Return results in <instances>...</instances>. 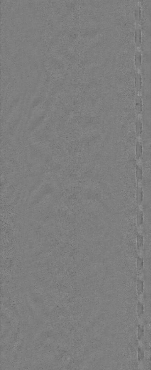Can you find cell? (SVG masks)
<instances>
[{"label": "cell", "mask_w": 151, "mask_h": 370, "mask_svg": "<svg viewBox=\"0 0 151 370\" xmlns=\"http://www.w3.org/2000/svg\"><path fill=\"white\" fill-rule=\"evenodd\" d=\"M136 132L137 139H142V123L141 115L137 116L136 122Z\"/></svg>", "instance_id": "cell-1"}, {"label": "cell", "mask_w": 151, "mask_h": 370, "mask_svg": "<svg viewBox=\"0 0 151 370\" xmlns=\"http://www.w3.org/2000/svg\"><path fill=\"white\" fill-rule=\"evenodd\" d=\"M142 95L137 94L135 100V109L137 116L141 115L142 110Z\"/></svg>", "instance_id": "cell-2"}, {"label": "cell", "mask_w": 151, "mask_h": 370, "mask_svg": "<svg viewBox=\"0 0 151 370\" xmlns=\"http://www.w3.org/2000/svg\"><path fill=\"white\" fill-rule=\"evenodd\" d=\"M142 139H137L136 145V157L138 160L142 157Z\"/></svg>", "instance_id": "cell-3"}, {"label": "cell", "mask_w": 151, "mask_h": 370, "mask_svg": "<svg viewBox=\"0 0 151 370\" xmlns=\"http://www.w3.org/2000/svg\"><path fill=\"white\" fill-rule=\"evenodd\" d=\"M142 77L138 73L136 74V94H141L142 87Z\"/></svg>", "instance_id": "cell-4"}, {"label": "cell", "mask_w": 151, "mask_h": 370, "mask_svg": "<svg viewBox=\"0 0 151 370\" xmlns=\"http://www.w3.org/2000/svg\"><path fill=\"white\" fill-rule=\"evenodd\" d=\"M139 185L140 184L138 185L136 193L137 203L139 207L142 205L143 201L142 189V187Z\"/></svg>", "instance_id": "cell-5"}, {"label": "cell", "mask_w": 151, "mask_h": 370, "mask_svg": "<svg viewBox=\"0 0 151 370\" xmlns=\"http://www.w3.org/2000/svg\"><path fill=\"white\" fill-rule=\"evenodd\" d=\"M143 177L142 168V165L139 164L136 167V179L138 185L140 184Z\"/></svg>", "instance_id": "cell-6"}]
</instances>
